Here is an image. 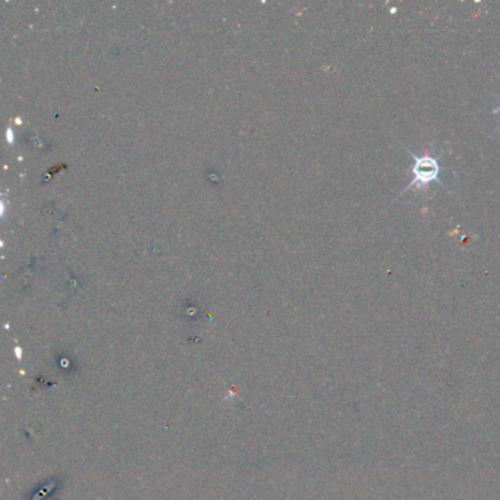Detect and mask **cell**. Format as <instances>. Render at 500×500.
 <instances>
[{
	"label": "cell",
	"instance_id": "1",
	"mask_svg": "<svg viewBox=\"0 0 500 500\" xmlns=\"http://www.w3.org/2000/svg\"><path fill=\"white\" fill-rule=\"evenodd\" d=\"M407 151L412 157V161H414L412 168H411L412 180H411L407 187L403 188L401 194H405V193L411 190H426V187H429L430 183L433 182L441 183L442 187L446 188L441 178L443 168H442L441 163L437 161V157L432 151L426 154H415L408 149Z\"/></svg>",
	"mask_w": 500,
	"mask_h": 500
},
{
	"label": "cell",
	"instance_id": "2",
	"mask_svg": "<svg viewBox=\"0 0 500 500\" xmlns=\"http://www.w3.org/2000/svg\"><path fill=\"white\" fill-rule=\"evenodd\" d=\"M496 77H497V78L500 79V75H497V74H496ZM499 130H500V122L497 123L496 128H495V131H493V134H495V132L499 131Z\"/></svg>",
	"mask_w": 500,
	"mask_h": 500
}]
</instances>
